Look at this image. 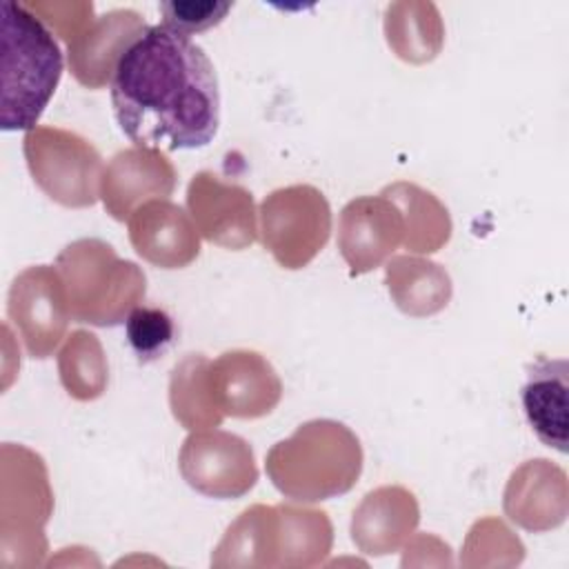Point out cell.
<instances>
[{"label":"cell","mask_w":569,"mask_h":569,"mask_svg":"<svg viewBox=\"0 0 569 569\" xmlns=\"http://www.w3.org/2000/svg\"><path fill=\"white\" fill-rule=\"evenodd\" d=\"M124 336L140 362L158 360L176 338L173 318L160 307L138 305L124 320Z\"/></svg>","instance_id":"cell-4"},{"label":"cell","mask_w":569,"mask_h":569,"mask_svg":"<svg viewBox=\"0 0 569 569\" xmlns=\"http://www.w3.org/2000/svg\"><path fill=\"white\" fill-rule=\"evenodd\" d=\"M525 416L547 447L567 453L569 429V385L567 360L538 356L527 367V382L520 391Z\"/></svg>","instance_id":"cell-3"},{"label":"cell","mask_w":569,"mask_h":569,"mask_svg":"<svg viewBox=\"0 0 569 569\" xmlns=\"http://www.w3.org/2000/svg\"><path fill=\"white\" fill-rule=\"evenodd\" d=\"M231 7L233 2L218 0H169L160 2V13L164 18L162 24L178 33L193 36L220 24Z\"/></svg>","instance_id":"cell-5"},{"label":"cell","mask_w":569,"mask_h":569,"mask_svg":"<svg viewBox=\"0 0 569 569\" xmlns=\"http://www.w3.org/2000/svg\"><path fill=\"white\" fill-rule=\"evenodd\" d=\"M111 104L120 131L142 149H200L218 133L216 69L189 36L140 29L111 69Z\"/></svg>","instance_id":"cell-1"},{"label":"cell","mask_w":569,"mask_h":569,"mask_svg":"<svg viewBox=\"0 0 569 569\" xmlns=\"http://www.w3.org/2000/svg\"><path fill=\"white\" fill-rule=\"evenodd\" d=\"M2 118L4 131L33 129L60 76L62 51L31 7L2 2Z\"/></svg>","instance_id":"cell-2"}]
</instances>
